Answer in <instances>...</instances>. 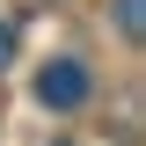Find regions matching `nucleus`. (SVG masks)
Returning a JSON list of instances; mask_svg holds the SVG:
<instances>
[{"mask_svg": "<svg viewBox=\"0 0 146 146\" xmlns=\"http://www.w3.org/2000/svg\"><path fill=\"white\" fill-rule=\"evenodd\" d=\"M88 88H95V80H88L80 58H51V66L36 73V102H44V110H80Z\"/></svg>", "mask_w": 146, "mask_h": 146, "instance_id": "obj_1", "label": "nucleus"}, {"mask_svg": "<svg viewBox=\"0 0 146 146\" xmlns=\"http://www.w3.org/2000/svg\"><path fill=\"white\" fill-rule=\"evenodd\" d=\"M117 29H124V36H139V0H117Z\"/></svg>", "mask_w": 146, "mask_h": 146, "instance_id": "obj_2", "label": "nucleus"}, {"mask_svg": "<svg viewBox=\"0 0 146 146\" xmlns=\"http://www.w3.org/2000/svg\"><path fill=\"white\" fill-rule=\"evenodd\" d=\"M15 66V22H0V73Z\"/></svg>", "mask_w": 146, "mask_h": 146, "instance_id": "obj_3", "label": "nucleus"}]
</instances>
